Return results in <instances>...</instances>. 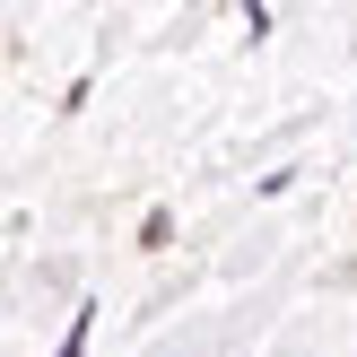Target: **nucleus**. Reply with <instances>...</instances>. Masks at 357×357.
<instances>
[{
  "label": "nucleus",
  "mask_w": 357,
  "mask_h": 357,
  "mask_svg": "<svg viewBox=\"0 0 357 357\" xmlns=\"http://www.w3.org/2000/svg\"><path fill=\"white\" fill-rule=\"evenodd\" d=\"M87 331H96V314H79V323H70V340H61V357H87Z\"/></svg>",
  "instance_id": "obj_1"
}]
</instances>
